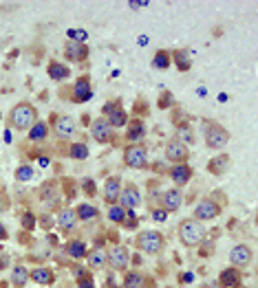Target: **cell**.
<instances>
[{
	"mask_svg": "<svg viewBox=\"0 0 258 288\" xmlns=\"http://www.w3.org/2000/svg\"><path fill=\"white\" fill-rule=\"evenodd\" d=\"M179 240H181V245L188 247V249L199 247L205 240V227H203V223H199V220H194V218L183 220V223L179 225Z\"/></svg>",
	"mask_w": 258,
	"mask_h": 288,
	"instance_id": "obj_1",
	"label": "cell"
},
{
	"mask_svg": "<svg viewBox=\"0 0 258 288\" xmlns=\"http://www.w3.org/2000/svg\"><path fill=\"white\" fill-rule=\"evenodd\" d=\"M35 121H38V110L33 103L20 101L11 108V125L16 130H29Z\"/></svg>",
	"mask_w": 258,
	"mask_h": 288,
	"instance_id": "obj_2",
	"label": "cell"
},
{
	"mask_svg": "<svg viewBox=\"0 0 258 288\" xmlns=\"http://www.w3.org/2000/svg\"><path fill=\"white\" fill-rule=\"evenodd\" d=\"M135 247L146 255H159L166 249V240L161 231H139L135 238Z\"/></svg>",
	"mask_w": 258,
	"mask_h": 288,
	"instance_id": "obj_3",
	"label": "cell"
},
{
	"mask_svg": "<svg viewBox=\"0 0 258 288\" xmlns=\"http://www.w3.org/2000/svg\"><path fill=\"white\" fill-rule=\"evenodd\" d=\"M203 132H205V145L210 150H223L230 143V130L225 125H221L216 121H205L203 123Z\"/></svg>",
	"mask_w": 258,
	"mask_h": 288,
	"instance_id": "obj_4",
	"label": "cell"
},
{
	"mask_svg": "<svg viewBox=\"0 0 258 288\" xmlns=\"http://www.w3.org/2000/svg\"><path fill=\"white\" fill-rule=\"evenodd\" d=\"M124 165L130 169H146L148 167V150L144 143H130L124 147Z\"/></svg>",
	"mask_w": 258,
	"mask_h": 288,
	"instance_id": "obj_5",
	"label": "cell"
},
{
	"mask_svg": "<svg viewBox=\"0 0 258 288\" xmlns=\"http://www.w3.org/2000/svg\"><path fill=\"white\" fill-rule=\"evenodd\" d=\"M221 211H223V207H221L216 201H212V198H205L201 201L196 207H194V220L199 223H208V220H216L221 216Z\"/></svg>",
	"mask_w": 258,
	"mask_h": 288,
	"instance_id": "obj_6",
	"label": "cell"
},
{
	"mask_svg": "<svg viewBox=\"0 0 258 288\" xmlns=\"http://www.w3.org/2000/svg\"><path fill=\"white\" fill-rule=\"evenodd\" d=\"M164 152H166V159L170 161L172 165H179V163H188L190 150H188V145H183V143L179 141V139H170V141L166 143Z\"/></svg>",
	"mask_w": 258,
	"mask_h": 288,
	"instance_id": "obj_7",
	"label": "cell"
},
{
	"mask_svg": "<svg viewBox=\"0 0 258 288\" xmlns=\"http://www.w3.org/2000/svg\"><path fill=\"white\" fill-rule=\"evenodd\" d=\"M128 262H130V255H128V251H126V247H113L106 253V264L113 271H117V273H126V269H128Z\"/></svg>",
	"mask_w": 258,
	"mask_h": 288,
	"instance_id": "obj_8",
	"label": "cell"
},
{
	"mask_svg": "<svg viewBox=\"0 0 258 288\" xmlns=\"http://www.w3.org/2000/svg\"><path fill=\"white\" fill-rule=\"evenodd\" d=\"M91 135L97 143H113V137H115V130L110 128V123L106 117H100V119H95L93 125H91Z\"/></svg>",
	"mask_w": 258,
	"mask_h": 288,
	"instance_id": "obj_9",
	"label": "cell"
},
{
	"mask_svg": "<svg viewBox=\"0 0 258 288\" xmlns=\"http://www.w3.org/2000/svg\"><path fill=\"white\" fill-rule=\"evenodd\" d=\"M120 203L126 211H132V209H137L139 205H142V194H139V189L135 183H128L126 187H122V194H120Z\"/></svg>",
	"mask_w": 258,
	"mask_h": 288,
	"instance_id": "obj_10",
	"label": "cell"
},
{
	"mask_svg": "<svg viewBox=\"0 0 258 288\" xmlns=\"http://www.w3.org/2000/svg\"><path fill=\"white\" fill-rule=\"evenodd\" d=\"M159 205H161V209H166L168 213L179 211L181 205H183V194H181V189H179V187L166 189L164 194H161V198H159Z\"/></svg>",
	"mask_w": 258,
	"mask_h": 288,
	"instance_id": "obj_11",
	"label": "cell"
},
{
	"mask_svg": "<svg viewBox=\"0 0 258 288\" xmlns=\"http://www.w3.org/2000/svg\"><path fill=\"white\" fill-rule=\"evenodd\" d=\"M64 57L69 62H84L88 57V47L86 42H77V40H69L64 44Z\"/></svg>",
	"mask_w": 258,
	"mask_h": 288,
	"instance_id": "obj_12",
	"label": "cell"
},
{
	"mask_svg": "<svg viewBox=\"0 0 258 288\" xmlns=\"http://www.w3.org/2000/svg\"><path fill=\"white\" fill-rule=\"evenodd\" d=\"M53 130H55V137L57 139H71L73 135H75L77 125H75V119L73 117H55V123H53Z\"/></svg>",
	"mask_w": 258,
	"mask_h": 288,
	"instance_id": "obj_13",
	"label": "cell"
},
{
	"mask_svg": "<svg viewBox=\"0 0 258 288\" xmlns=\"http://www.w3.org/2000/svg\"><path fill=\"white\" fill-rule=\"evenodd\" d=\"M230 262L234 269H245L252 262V249L247 245H236L230 251Z\"/></svg>",
	"mask_w": 258,
	"mask_h": 288,
	"instance_id": "obj_14",
	"label": "cell"
},
{
	"mask_svg": "<svg viewBox=\"0 0 258 288\" xmlns=\"http://www.w3.org/2000/svg\"><path fill=\"white\" fill-rule=\"evenodd\" d=\"M93 97V86H91V79L88 77H80L75 84H73V103H84Z\"/></svg>",
	"mask_w": 258,
	"mask_h": 288,
	"instance_id": "obj_15",
	"label": "cell"
},
{
	"mask_svg": "<svg viewBox=\"0 0 258 288\" xmlns=\"http://www.w3.org/2000/svg\"><path fill=\"white\" fill-rule=\"evenodd\" d=\"M192 176H194V169L190 167L188 163H179V165H172L170 167V179L176 187H183V185H188L190 181H192Z\"/></svg>",
	"mask_w": 258,
	"mask_h": 288,
	"instance_id": "obj_16",
	"label": "cell"
},
{
	"mask_svg": "<svg viewBox=\"0 0 258 288\" xmlns=\"http://www.w3.org/2000/svg\"><path fill=\"white\" fill-rule=\"evenodd\" d=\"M243 282V273L241 269H234V267H227L219 273V286L221 288H236Z\"/></svg>",
	"mask_w": 258,
	"mask_h": 288,
	"instance_id": "obj_17",
	"label": "cell"
},
{
	"mask_svg": "<svg viewBox=\"0 0 258 288\" xmlns=\"http://www.w3.org/2000/svg\"><path fill=\"white\" fill-rule=\"evenodd\" d=\"M122 194V179L120 176H110L104 185V203L106 205H117Z\"/></svg>",
	"mask_w": 258,
	"mask_h": 288,
	"instance_id": "obj_18",
	"label": "cell"
},
{
	"mask_svg": "<svg viewBox=\"0 0 258 288\" xmlns=\"http://www.w3.org/2000/svg\"><path fill=\"white\" fill-rule=\"evenodd\" d=\"M230 163H232L230 154H216V157H212L208 161V172L212 176H223L230 169Z\"/></svg>",
	"mask_w": 258,
	"mask_h": 288,
	"instance_id": "obj_19",
	"label": "cell"
},
{
	"mask_svg": "<svg viewBox=\"0 0 258 288\" xmlns=\"http://www.w3.org/2000/svg\"><path fill=\"white\" fill-rule=\"evenodd\" d=\"M128 130H126V139L130 143H142L144 137H146V123L142 119H132L126 123Z\"/></svg>",
	"mask_w": 258,
	"mask_h": 288,
	"instance_id": "obj_20",
	"label": "cell"
},
{
	"mask_svg": "<svg viewBox=\"0 0 258 288\" xmlns=\"http://www.w3.org/2000/svg\"><path fill=\"white\" fill-rule=\"evenodd\" d=\"M64 251H66V255H69V257H73V260H84L86 253H88V247H86V242H84V240L73 238V240L66 242Z\"/></svg>",
	"mask_w": 258,
	"mask_h": 288,
	"instance_id": "obj_21",
	"label": "cell"
},
{
	"mask_svg": "<svg viewBox=\"0 0 258 288\" xmlns=\"http://www.w3.org/2000/svg\"><path fill=\"white\" fill-rule=\"evenodd\" d=\"M75 216H77V223H91V220L100 218V209L91 203H80L75 207Z\"/></svg>",
	"mask_w": 258,
	"mask_h": 288,
	"instance_id": "obj_22",
	"label": "cell"
},
{
	"mask_svg": "<svg viewBox=\"0 0 258 288\" xmlns=\"http://www.w3.org/2000/svg\"><path fill=\"white\" fill-rule=\"evenodd\" d=\"M170 60H172V64H174L181 73H188L190 69H192L190 51H186V49H176V51H172V53H170Z\"/></svg>",
	"mask_w": 258,
	"mask_h": 288,
	"instance_id": "obj_23",
	"label": "cell"
},
{
	"mask_svg": "<svg viewBox=\"0 0 258 288\" xmlns=\"http://www.w3.org/2000/svg\"><path fill=\"white\" fill-rule=\"evenodd\" d=\"M29 279H33L35 284L47 286V284H53L55 282V273L51 271V269H47V267H38V269L29 271Z\"/></svg>",
	"mask_w": 258,
	"mask_h": 288,
	"instance_id": "obj_24",
	"label": "cell"
},
{
	"mask_svg": "<svg viewBox=\"0 0 258 288\" xmlns=\"http://www.w3.org/2000/svg\"><path fill=\"white\" fill-rule=\"evenodd\" d=\"M47 75L53 79V82H62V79L71 77V71H69V66L66 64L53 60V62H49V66H47Z\"/></svg>",
	"mask_w": 258,
	"mask_h": 288,
	"instance_id": "obj_25",
	"label": "cell"
},
{
	"mask_svg": "<svg viewBox=\"0 0 258 288\" xmlns=\"http://www.w3.org/2000/svg\"><path fill=\"white\" fill-rule=\"evenodd\" d=\"M57 225H60L62 231H73L77 225V216H75V209H71V207H66V209L60 211V216H57Z\"/></svg>",
	"mask_w": 258,
	"mask_h": 288,
	"instance_id": "obj_26",
	"label": "cell"
},
{
	"mask_svg": "<svg viewBox=\"0 0 258 288\" xmlns=\"http://www.w3.org/2000/svg\"><path fill=\"white\" fill-rule=\"evenodd\" d=\"M108 123H110V128H122V125H126L128 123V113L122 108V103H117V106L110 110V115H108Z\"/></svg>",
	"mask_w": 258,
	"mask_h": 288,
	"instance_id": "obj_27",
	"label": "cell"
},
{
	"mask_svg": "<svg viewBox=\"0 0 258 288\" xmlns=\"http://www.w3.org/2000/svg\"><path fill=\"white\" fill-rule=\"evenodd\" d=\"M86 262L93 271H102L106 267V251L102 249H95V251H88L86 253Z\"/></svg>",
	"mask_w": 258,
	"mask_h": 288,
	"instance_id": "obj_28",
	"label": "cell"
},
{
	"mask_svg": "<svg viewBox=\"0 0 258 288\" xmlns=\"http://www.w3.org/2000/svg\"><path fill=\"white\" fill-rule=\"evenodd\" d=\"M47 137H49V123L35 121V123L31 125V128H29V141L40 143V141H44Z\"/></svg>",
	"mask_w": 258,
	"mask_h": 288,
	"instance_id": "obj_29",
	"label": "cell"
},
{
	"mask_svg": "<svg viewBox=\"0 0 258 288\" xmlns=\"http://www.w3.org/2000/svg\"><path fill=\"white\" fill-rule=\"evenodd\" d=\"M27 282H29V269L22 267V264H16L11 269V284L16 288H25Z\"/></svg>",
	"mask_w": 258,
	"mask_h": 288,
	"instance_id": "obj_30",
	"label": "cell"
},
{
	"mask_svg": "<svg viewBox=\"0 0 258 288\" xmlns=\"http://www.w3.org/2000/svg\"><path fill=\"white\" fill-rule=\"evenodd\" d=\"M124 288H146V277L139 271L124 273Z\"/></svg>",
	"mask_w": 258,
	"mask_h": 288,
	"instance_id": "obj_31",
	"label": "cell"
},
{
	"mask_svg": "<svg viewBox=\"0 0 258 288\" xmlns=\"http://www.w3.org/2000/svg\"><path fill=\"white\" fill-rule=\"evenodd\" d=\"M126 209L117 203V205H108V211H106V216L110 223H115V225H124V220H126Z\"/></svg>",
	"mask_w": 258,
	"mask_h": 288,
	"instance_id": "obj_32",
	"label": "cell"
},
{
	"mask_svg": "<svg viewBox=\"0 0 258 288\" xmlns=\"http://www.w3.org/2000/svg\"><path fill=\"white\" fill-rule=\"evenodd\" d=\"M170 64H172V60H170V51L161 49V51H157V53H154V57H152V66H154V69L166 71Z\"/></svg>",
	"mask_w": 258,
	"mask_h": 288,
	"instance_id": "obj_33",
	"label": "cell"
},
{
	"mask_svg": "<svg viewBox=\"0 0 258 288\" xmlns=\"http://www.w3.org/2000/svg\"><path fill=\"white\" fill-rule=\"evenodd\" d=\"M69 157L73 161H86L88 159V147H86V143H73L69 147Z\"/></svg>",
	"mask_w": 258,
	"mask_h": 288,
	"instance_id": "obj_34",
	"label": "cell"
},
{
	"mask_svg": "<svg viewBox=\"0 0 258 288\" xmlns=\"http://www.w3.org/2000/svg\"><path fill=\"white\" fill-rule=\"evenodd\" d=\"M16 181L18 183H31V179H33V167L31 165H18V169H16Z\"/></svg>",
	"mask_w": 258,
	"mask_h": 288,
	"instance_id": "obj_35",
	"label": "cell"
},
{
	"mask_svg": "<svg viewBox=\"0 0 258 288\" xmlns=\"http://www.w3.org/2000/svg\"><path fill=\"white\" fill-rule=\"evenodd\" d=\"M174 139H179V141L183 145H188V143H192L194 141V135H192V128H188V125H181L179 132H176V137Z\"/></svg>",
	"mask_w": 258,
	"mask_h": 288,
	"instance_id": "obj_36",
	"label": "cell"
},
{
	"mask_svg": "<svg viewBox=\"0 0 258 288\" xmlns=\"http://www.w3.org/2000/svg\"><path fill=\"white\" fill-rule=\"evenodd\" d=\"M20 223H22V229H25V231H31V229H35V216L31 211H27Z\"/></svg>",
	"mask_w": 258,
	"mask_h": 288,
	"instance_id": "obj_37",
	"label": "cell"
},
{
	"mask_svg": "<svg viewBox=\"0 0 258 288\" xmlns=\"http://www.w3.org/2000/svg\"><path fill=\"white\" fill-rule=\"evenodd\" d=\"M168 216H170V213H168L166 209H161V207H152V220H157V223H166Z\"/></svg>",
	"mask_w": 258,
	"mask_h": 288,
	"instance_id": "obj_38",
	"label": "cell"
},
{
	"mask_svg": "<svg viewBox=\"0 0 258 288\" xmlns=\"http://www.w3.org/2000/svg\"><path fill=\"white\" fill-rule=\"evenodd\" d=\"M82 189L86 191V196H95V194H97V189H95V181L93 179H84L82 181Z\"/></svg>",
	"mask_w": 258,
	"mask_h": 288,
	"instance_id": "obj_39",
	"label": "cell"
},
{
	"mask_svg": "<svg viewBox=\"0 0 258 288\" xmlns=\"http://www.w3.org/2000/svg\"><path fill=\"white\" fill-rule=\"evenodd\" d=\"M77 288H95L93 277L86 275V277H82V279H77Z\"/></svg>",
	"mask_w": 258,
	"mask_h": 288,
	"instance_id": "obj_40",
	"label": "cell"
},
{
	"mask_svg": "<svg viewBox=\"0 0 258 288\" xmlns=\"http://www.w3.org/2000/svg\"><path fill=\"white\" fill-rule=\"evenodd\" d=\"M164 95H166V97L159 101V108H168V103H170V97H172V95H170V93H164Z\"/></svg>",
	"mask_w": 258,
	"mask_h": 288,
	"instance_id": "obj_41",
	"label": "cell"
},
{
	"mask_svg": "<svg viewBox=\"0 0 258 288\" xmlns=\"http://www.w3.org/2000/svg\"><path fill=\"white\" fill-rule=\"evenodd\" d=\"M117 103H120V101H108V103H106V106H104V115H106V117L110 115V110H113V108L117 106Z\"/></svg>",
	"mask_w": 258,
	"mask_h": 288,
	"instance_id": "obj_42",
	"label": "cell"
},
{
	"mask_svg": "<svg viewBox=\"0 0 258 288\" xmlns=\"http://www.w3.org/2000/svg\"><path fill=\"white\" fill-rule=\"evenodd\" d=\"M5 201H7V198L3 196V191H0V211H3V209H7V203H5Z\"/></svg>",
	"mask_w": 258,
	"mask_h": 288,
	"instance_id": "obj_43",
	"label": "cell"
},
{
	"mask_svg": "<svg viewBox=\"0 0 258 288\" xmlns=\"http://www.w3.org/2000/svg\"><path fill=\"white\" fill-rule=\"evenodd\" d=\"M7 235H9V233H7V229L3 227V223H0V240H5Z\"/></svg>",
	"mask_w": 258,
	"mask_h": 288,
	"instance_id": "obj_44",
	"label": "cell"
},
{
	"mask_svg": "<svg viewBox=\"0 0 258 288\" xmlns=\"http://www.w3.org/2000/svg\"><path fill=\"white\" fill-rule=\"evenodd\" d=\"M40 165L47 167V165H49V159H47V157H40Z\"/></svg>",
	"mask_w": 258,
	"mask_h": 288,
	"instance_id": "obj_45",
	"label": "cell"
},
{
	"mask_svg": "<svg viewBox=\"0 0 258 288\" xmlns=\"http://www.w3.org/2000/svg\"><path fill=\"white\" fill-rule=\"evenodd\" d=\"M44 227H47V229H51V227H53V220H44V223H42Z\"/></svg>",
	"mask_w": 258,
	"mask_h": 288,
	"instance_id": "obj_46",
	"label": "cell"
},
{
	"mask_svg": "<svg viewBox=\"0 0 258 288\" xmlns=\"http://www.w3.org/2000/svg\"><path fill=\"white\" fill-rule=\"evenodd\" d=\"M236 288H241V286H236Z\"/></svg>",
	"mask_w": 258,
	"mask_h": 288,
	"instance_id": "obj_47",
	"label": "cell"
}]
</instances>
